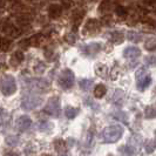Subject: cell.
I'll return each mask as SVG.
<instances>
[{
  "mask_svg": "<svg viewBox=\"0 0 156 156\" xmlns=\"http://www.w3.org/2000/svg\"><path fill=\"white\" fill-rule=\"evenodd\" d=\"M113 18H112V16L110 14H107V16H102V19H101V23L102 25H105V26H112L113 25Z\"/></svg>",
  "mask_w": 156,
  "mask_h": 156,
  "instance_id": "34",
  "label": "cell"
},
{
  "mask_svg": "<svg viewBox=\"0 0 156 156\" xmlns=\"http://www.w3.org/2000/svg\"><path fill=\"white\" fill-rule=\"evenodd\" d=\"M83 16H85V11H75L74 13H73V16H72V20H73V27H74V31L75 30H78L79 25L80 23L82 21V19H83Z\"/></svg>",
  "mask_w": 156,
  "mask_h": 156,
  "instance_id": "12",
  "label": "cell"
},
{
  "mask_svg": "<svg viewBox=\"0 0 156 156\" xmlns=\"http://www.w3.org/2000/svg\"><path fill=\"white\" fill-rule=\"evenodd\" d=\"M136 151H137V149H135L132 146H122L120 148V153L123 156H134L136 154Z\"/></svg>",
  "mask_w": 156,
  "mask_h": 156,
  "instance_id": "20",
  "label": "cell"
},
{
  "mask_svg": "<svg viewBox=\"0 0 156 156\" xmlns=\"http://www.w3.org/2000/svg\"><path fill=\"white\" fill-rule=\"evenodd\" d=\"M23 58H25V55L21 51H16L13 53V55L11 56V59H9V63H11V66H13V67H16V66H19L20 63L23 61Z\"/></svg>",
  "mask_w": 156,
  "mask_h": 156,
  "instance_id": "11",
  "label": "cell"
},
{
  "mask_svg": "<svg viewBox=\"0 0 156 156\" xmlns=\"http://www.w3.org/2000/svg\"><path fill=\"white\" fill-rule=\"evenodd\" d=\"M42 156H53V155H51V154H44Z\"/></svg>",
  "mask_w": 156,
  "mask_h": 156,
  "instance_id": "47",
  "label": "cell"
},
{
  "mask_svg": "<svg viewBox=\"0 0 156 156\" xmlns=\"http://www.w3.org/2000/svg\"><path fill=\"white\" fill-rule=\"evenodd\" d=\"M144 48L147 51H155L156 49V38H149L144 42Z\"/></svg>",
  "mask_w": 156,
  "mask_h": 156,
  "instance_id": "27",
  "label": "cell"
},
{
  "mask_svg": "<svg viewBox=\"0 0 156 156\" xmlns=\"http://www.w3.org/2000/svg\"><path fill=\"white\" fill-rule=\"evenodd\" d=\"M4 156H19L16 153H14V151H8V153H6Z\"/></svg>",
  "mask_w": 156,
  "mask_h": 156,
  "instance_id": "45",
  "label": "cell"
},
{
  "mask_svg": "<svg viewBox=\"0 0 156 156\" xmlns=\"http://www.w3.org/2000/svg\"><path fill=\"white\" fill-rule=\"evenodd\" d=\"M79 86H80V88L82 90H89L90 87L93 86V80H90V79H82V80H80Z\"/></svg>",
  "mask_w": 156,
  "mask_h": 156,
  "instance_id": "24",
  "label": "cell"
},
{
  "mask_svg": "<svg viewBox=\"0 0 156 156\" xmlns=\"http://www.w3.org/2000/svg\"><path fill=\"white\" fill-rule=\"evenodd\" d=\"M110 8H112V1L110 0H103L98 9L101 13H108V11H110Z\"/></svg>",
  "mask_w": 156,
  "mask_h": 156,
  "instance_id": "25",
  "label": "cell"
},
{
  "mask_svg": "<svg viewBox=\"0 0 156 156\" xmlns=\"http://www.w3.org/2000/svg\"><path fill=\"white\" fill-rule=\"evenodd\" d=\"M19 142V137L16 135H8L6 137V143L9 144V146H16Z\"/></svg>",
  "mask_w": 156,
  "mask_h": 156,
  "instance_id": "33",
  "label": "cell"
},
{
  "mask_svg": "<svg viewBox=\"0 0 156 156\" xmlns=\"http://www.w3.org/2000/svg\"><path fill=\"white\" fill-rule=\"evenodd\" d=\"M144 116H146V119H154V117H156V108L151 107V106L146 107V109H144Z\"/></svg>",
  "mask_w": 156,
  "mask_h": 156,
  "instance_id": "29",
  "label": "cell"
},
{
  "mask_svg": "<svg viewBox=\"0 0 156 156\" xmlns=\"http://www.w3.org/2000/svg\"><path fill=\"white\" fill-rule=\"evenodd\" d=\"M4 4H5V2H4V0H0V7H2V6H4Z\"/></svg>",
  "mask_w": 156,
  "mask_h": 156,
  "instance_id": "46",
  "label": "cell"
},
{
  "mask_svg": "<svg viewBox=\"0 0 156 156\" xmlns=\"http://www.w3.org/2000/svg\"><path fill=\"white\" fill-rule=\"evenodd\" d=\"M109 40L115 45H120L123 42L125 35L121 32H112V33H109Z\"/></svg>",
  "mask_w": 156,
  "mask_h": 156,
  "instance_id": "16",
  "label": "cell"
},
{
  "mask_svg": "<svg viewBox=\"0 0 156 156\" xmlns=\"http://www.w3.org/2000/svg\"><path fill=\"white\" fill-rule=\"evenodd\" d=\"M141 144V137L139 136V135H135V136H133L132 137V140H130V144L129 146H132V147H134L135 149H137V147Z\"/></svg>",
  "mask_w": 156,
  "mask_h": 156,
  "instance_id": "37",
  "label": "cell"
},
{
  "mask_svg": "<svg viewBox=\"0 0 156 156\" xmlns=\"http://www.w3.org/2000/svg\"><path fill=\"white\" fill-rule=\"evenodd\" d=\"M12 46V40L8 38H2L0 39V51L2 52H7Z\"/></svg>",
  "mask_w": 156,
  "mask_h": 156,
  "instance_id": "23",
  "label": "cell"
},
{
  "mask_svg": "<svg viewBox=\"0 0 156 156\" xmlns=\"http://www.w3.org/2000/svg\"><path fill=\"white\" fill-rule=\"evenodd\" d=\"M8 121H9V115H8L7 112L0 109V126L7 125Z\"/></svg>",
  "mask_w": 156,
  "mask_h": 156,
  "instance_id": "31",
  "label": "cell"
},
{
  "mask_svg": "<svg viewBox=\"0 0 156 156\" xmlns=\"http://www.w3.org/2000/svg\"><path fill=\"white\" fill-rule=\"evenodd\" d=\"M123 101H125V93L121 89L115 90V93L113 94V98H112V102L116 106H121Z\"/></svg>",
  "mask_w": 156,
  "mask_h": 156,
  "instance_id": "15",
  "label": "cell"
},
{
  "mask_svg": "<svg viewBox=\"0 0 156 156\" xmlns=\"http://www.w3.org/2000/svg\"><path fill=\"white\" fill-rule=\"evenodd\" d=\"M74 81H75V76H74V73L70 69H63L58 79V82L59 85L62 87L63 89H69L74 85Z\"/></svg>",
  "mask_w": 156,
  "mask_h": 156,
  "instance_id": "3",
  "label": "cell"
},
{
  "mask_svg": "<svg viewBox=\"0 0 156 156\" xmlns=\"http://www.w3.org/2000/svg\"><path fill=\"white\" fill-rule=\"evenodd\" d=\"M115 13H116L117 16H127V9H126L123 6L119 5V6L115 7Z\"/></svg>",
  "mask_w": 156,
  "mask_h": 156,
  "instance_id": "38",
  "label": "cell"
},
{
  "mask_svg": "<svg viewBox=\"0 0 156 156\" xmlns=\"http://www.w3.org/2000/svg\"><path fill=\"white\" fill-rule=\"evenodd\" d=\"M16 127L20 132H26L32 125V120L27 115H23V116H19L16 119Z\"/></svg>",
  "mask_w": 156,
  "mask_h": 156,
  "instance_id": "8",
  "label": "cell"
},
{
  "mask_svg": "<svg viewBox=\"0 0 156 156\" xmlns=\"http://www.w3.org/2000/svg\"><path fill=\"white\" fill-rule=\"evenodd\" d=\"M65 40H66L67 44L74 45L75 41H76V34H75V32H69V33H67V34L65 35Z\"/></svg>",
  "mask_w": 156,
  "mask_h": 156,
  "instance_id": "30",
  "label": "cell"
},
{
  "mask_svg": "<svg viewBox=\"0 0 156 156\" xmlns=\"http://www.w3.org/2000/svg\"><path fill=\"white\" fill-rule=\"evenodd\" d=\"M42 103V100L40 99L39 96L35 95H27L25 96L21 101V106L25 110H32L34 108H37L38 106H40Z\"/></svg>",
  "mask_w": 156,
  "mask_h": 156,
  "instance_id": "5",
  "label": "cell"
},
{
  "mask_svg": "<svg viewBox=\"0 0 156 156\" xmlns=\"http://www.w3.org/2000/svg\"><path fill=\"white\" fill-rule=\"evenodd\" d=\"M146 72H147L146 67H141V68H139V70H136V79L139 80L140 78L144 76V75H146Z\"/></svg>",
  "mask_w": 156,
  "mask_h": 156,
  "instance_id": "42",
  "label": "cell"
},
{
  "mask_svg": "<svg viewBox=\"0 0 156 156\" xmlns=\"http://www.w3.org/2000/svg\"><path fill=\"white\" fill-rule=\"evenodd\" d=\"M28 40H30V46L38 47L41 45V42H42V40H44V35H42L41 33H37V34L32 35Z\"/></svg>",
  "mask_w": 156,
  "mask_h": 156,
  "instance_id": "17",
  "label": "cell"
},
{
  "mask_svg": "<svg viewBox=\"0 0 156 156\" xmlns=\"http://www.w3.org/2000/svg\"><path fill=\"white\" fill-rule=\"evenodd\" d=\"M54 148L60 155H63V154H66L67 146H66V143H65V141L63 140H56L54 142Z\"/></svg>",
  "mask_w": 156,
  "mask_h": 156,
  "instance_id": "19",
  "label": "cell"
},
{
  "mask_svg": "<svg viewBox=\"0 0 156 156\" xmlns=\"http://www.w3.org/2000/svg\"><path fill=\"white\" fill-rule=\"evenodd\" d=\"M61 13H62V8H61L60 5L53 4L48 8V16H51L52 19H58L59 16H61Z\"/></svg>",
  "mask_w": 156,
  "mask_h": 156,
  "instance_id": "13",
  "label": "cell"
},
{
  "mask_svg": "<svg viewBox=\"0 0 156 156\" xmlns=\"http://www.w3.org/2000/svg\"><path fill=\"white\" fill-rule=\"evenodd\" d=\"M112 116H113V119H115V120H119V121H122V122H125V123H127V122H128L127 114H126V113H123V112H121V110L114 112V113L112 114Z\"/></svg>",
  "mask_w": 156,
  "mask_h": 156,
  "instance_id": "26",
  "label": "cell"
},
{
  "mask_svg": "<svg viewBox=\"0 0 156 156\" xmlns=\"http://www.w3.org/2000/svg\"><path fill=\"white\" fill-rule=\"evenodd\" d=\"M122 134H123V128L121 126H109L103 129L101 136L106 143H114L117 140H120Z\"/></svg>",
  "mask_w": 156,
  "mask_h": 156,
  "instance_id": "1",
  "label": "cell"
},
{
  "mask_svg": "<svg viewBox=\"0 0 156 156\" xmlns=\"http://www.w3.org/2000/svg\"><path fill=\"white\" fill-rule=\"evenodd\" d=\"M0 90L6 96H9L16 92V79L11 75H7L1 80L0 82Z\"/></svg>",
  "mask_w": 156,
  "mask_h": 156,
  "instance_id": "2",
  "label": "cell"
},
{
  "mask_svg": "<svg viewBox=\"0 0 156 156\" xmlns=\"http://www.w3.org/2000/svg\"><path fill=\"white\" fill-rule=\"evenodd\" d=\"M100 49H101V45L98 42H92L82 47V52L86 55H95L100 52Z\"/></svg>",
  "mask_w": 156,
  "mask_h": 156,
  "instance_id": "10",
  "label": "cell"
},
{
  "mask_svg": "<svg viewBox=\"0 0 156 156\" xmlns=\"http://www.w3.org/2000/svg\"><path fill=\"white\" fill-rule=\"evenodd\" d=\"M79 113V109L76 108H74V107H66V109H65V114H66V117H68V119H74V117L78 115Z\"/></svg>",
  "mask_w": 156,
  "mask_h": 156,
  "instance_id": "28",
  "label": "cell"
},
{
  "mask_svg": "<svg viewBox=\"0 0 156 156\" xmlns=\"http://www.w3.org/2000/svg\"><path fill=\"white\" fill-rule=\"evenodd\" d=\"M45 69H46V66H45V63H42L41 61H39V62L34 66V72L37 74H42L45 72Z\"/></svg>",
  "mask_w": 156,
  "mask_h": 156,
  "instance_id": "35",
  "label": "cell"
},
{
  "mask_svg": "<svg viewBox=\"0 0 156 156\" xmlns=\"http://www.w3.org/2000/svg\"><path fill=\"white\" fill-rule=\"evenodd\" d=\"M61 156H69V155H67V154H63V155H61Z\"/></svg>",
  "mask_w": 156,
  "mask_h": 156,
  "instance_id": "48",
  "label": "cell"
},
{
  "mask_svg": "<svg viewBox=\"0 0 156 156\" xmlns=\"http://www.w3.org/2000/svg\"><path fill=\"white\" fill-rule=\"evenodd\" d=\"M44 110H45L46 114L51 115V116H59L60 115V100H59V98L58 96L51 98L46 103V107Z\"/></svg>",
  "mask_w": 156,
  "mask_h": 156,
  "instance_id": "4",
  "label": "cell"
},
{
  "mask_svg": "<svg viewBox=\"0 0 156 156\" xmlns=\"http://www.w3.org/2000/svg\"><path fill=\"white\" fill-rule=\"evenodd\" d=\"M45 58H46L48 61H53V60H55L56 54H55L54 49H52V48H47L46 51H45Z\"/></svg>",
  "mask_w": 156,
  "mask_h": 156,
  "instance_id": "32",
  "label": "cell"
},
{
  "mask_svg": "<svg viewBox=\"0 0 156 156\" xmlns=\"http://www.w3.org/2000/svg\"><path fill=\"white\" fill-rule=\"evenodd\" d=\"M122 54L127 59H136L141 55V49L136 46H128L123 49Z\"/></svg>",
  "mask_w": 156,
  "mask_h": 156,
  "instance_id": "9",
  "label": "cell"
},
{
  "mask_svg": "<svg viewBox=\"0 0 156 156\" xmlns=\"http://www.w3.org/2000/svg\"><path fill=\"white\" fill-rule=\"evenodd\" d=\"M106 93H107V88H106L105 85H102V83L98 85V86L95 87V89H94V96H95L96 99L103 98V96L106 95Z\"/></svg>",
  "mask_w": 156,
  "mask_h": 156,
  "instance_id": "18",
  "label": "cell"
},
{
  "mask_svg": "<svg viewBox=\"0 0 156 156\" xmlns=\"http://www.w3.org/2000/svg\"><path fill=\"white\" fill-rule=\"evenodd\" d=\"M99 30H100V23L96 19H89L87 20L82 33L85 35H93V34H96Z\"/></svg>",
  "mask_w": 156,
  "mask_h": 156,
  "instance_id": "6",
  "label": "cell"
},
{
  "mask_svg": "<svg viewBox=\"0 0 156 156\" xmlns=\"http://www.w3.org/2000/svg\"><path fill=\"white\" fill-rule=\"evenodd\" d=\"M127 39L129 41H133V42H140L142 40V34L139 32L135 31H129L127 33Z\"/></svg>",
  "mask_w": 156,
  "mask_h": 156,
  "instance_id": "21",
  "label": "cell"
},
{
  "mask_svg": "<svg viewBox=\"0 0 156 156\" xmlns=\"http://www.w3.org/2000/svg\"><path fill=\"white\" fill-rule=\"evenodd\" d=\"M30 47V40L28 39H23L19 41V48L20 49H27Z\"/></svg>",
  "mask_w": 156,
  "mask_h": 156,
  "instance_id": "40",
  "label": "cell"
},
{
  "mask_svg": "<svg viewBox=\"0 0 156 156\" xmlns=\"http://www.w3.org/2000/svg\"><path fill=\"white\" fill-rule=\"evenodd\" d=\"M146 62L150 66H155L156 67V55H149L146 58Z\"/></svg>",
  "mask_w": 156,
  "mask_h": 156,
  "instance_id": "41",
  "label": "cell"
},
{
  "mask_svg": "<svg viewBox=\"0 0 156 156\" xmlns=\"http://www.w3.org/2000/svg\"><path fill=\"white\" fill-rule=\"evenodd\" d=\"M51 127H52V125H51L48 121H42V122L38 123V129H39L40 132H45V130H48Z\"/></svg>",
  "mask_w": 156,
  "mask_h": 156,
  "instance_id": "36",
  "label": "cell"
},
{
  "mask_svg": "<svg viewBox=\"0 0 156 156\" xmlns=\"http://www.w3.org/2000/svg\"><path fill=\"white\" fill-rule=\"evenodd\" d=\"M31 88L40 93H45L49 89V82L45 79H35L31 81Z\"/></svg>",
  "mask_w": 156,
  "mask_h": 156,
  "instance_id": "7",
  "label": "cell"
},
{
  "mask_svg": "<svg viewBox=\"0 0 156 156\" xmlns=\"http://www.w3.org/2000/svg\"><path fill=\"white\" fill-rule=\"evenodd\" d=\"M150 83H151L150 75H144V76H142V78L137 80V89L141 90V92H143L146 88H148Z\"/></svg>",
  "mask_w": 156,
  "mask_h": 156,
  "instance_id": "14",
  "label": "cell"
},
{
  "mask_svg": "<svg viewBox=\"0 0 156 156\" xmlns=\"http://www.w3.org/2000/svg\"><path fill=\"white\" fill-rule=\"evenodd\" d=\"M144 148H146V151H147V153H151V151L155 149V142H154V141H147Z\"/></svg>",
  "mask_w": 156,
  "mask_h": 156,
  "instance_id": "39",
  "label": "cell"
},
{
  "mask_svg": "<svg viewBox=\"0 0 156 156\" xmlns=\"http://www.w3.org/2000/svg\"><path fill=\"white\" fill-rule=\"evenodd\" d=\"M61 5L63 8H70L73 5V0H61Z\"/></svg>",
  "mask_w": 156,
  "mask_h": 156,
  "instance_id": "43",
  "label": "cell"
},
{
  "mask_svg": "<svg viewBox=\"0 0 156 156\" xmlns=\"http://www.w3.org/2000/svg\"><path fill=\"white\" fill-rule=\"evenodd\" d=\"M95 73H96V75H99L101 78H106L107 73H108V68H107V66H105L102 63H99L95 67Z\"/></svg>",
  "mask_w": 156,
  "mask_h": 156,
  "instance_id": "22",
  "label": "cell"
},
{
  "mask_svg": "<svg viewBox=\"0 0 156 156\" xmlns=\"http://www.w3.org/2000/svg\"><path fill=\"white\" fill-rule=\"evenodd\" d=\"M86 103L87 105H90V107H93V109H98V108H99V107H98V105H96V103H94V102L90 100V98H87Z\"/></svg>",
  "mask_w": 156,
  "mask_h": 156,
  "instance_id": "44",
  "label": "cell"
}]
</instances>
